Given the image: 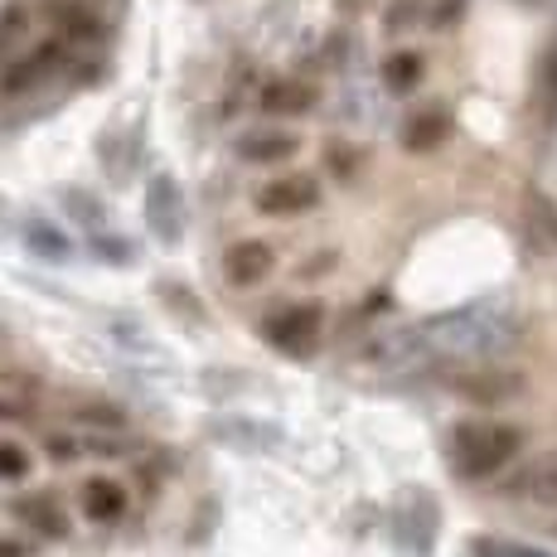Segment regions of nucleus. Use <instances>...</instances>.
Wrapping results in <instances>:
<instances>
[{"label": "nucleus", "instance_id": "1", "mask_svg": "<svg viewBox=\"0 0 557 557\" xmlns=\"http://www.w3.org/2000/svg\"><path fill=\"white\" fill-rule=\"evenodd\" d=\"M426 339H432L436 359L451 363H485V359H505L519 349V315L509 301H470L460 310L426 320Z\"/></svg>", "mask_w": 557, "mask_h": 557}, {"label": "nucleus", "instance_id": "2", "mask_svg": "<svg viewBox=\"0 0 557 557\" xmlns=\"http://www.w3.org/2000/svg\"><path fill=\"white\" fill-rule=\"evenodd\" d=\"M523 446V432L509 422H460L451 432V470L466 480H490Z\"/></svg>", "mask_w": 557, "mask_h": 557}, {"label": "nucleus", "instance_id": "3", "mask_svg": "<svg viewBox=\"0 0 557 557\" xmlns=\"http://www.w3.org/2000/svg\"><path fill=\"white\" fill-rule=\"evenodd\" d=\"M262 339L286 359H310L325 339V310L315 301H286L276 306L272 315H262Z\"/></svg>", "mask_w": 557, "mask_h": 557}, {"label": "nucleus", "instance_id": "4", "mask_svg": "<svg viewBox=\"0 0 557 557\" xmlns=\"http://www.w3.org/2000/svg\"><path fill=\"white\" fill-rule=\"evenodd\" d=\"M73 53H78V49H73L69 39H59V35H49L45 45L15 53V59L0 69V102H20V98H29V92H39L53 73L73 59Z\"/></svg>", "mask_w": 557, "mask_h": 557}, {"label": "nucleus", "instance_id": "5", "mask_svg": "<svg viewBox=\"0 0 557 557\" xmlns=\"http://www.w3.org/2000/svg\"><path fill=\"white\" fill-rule=\"evenodd\" d=\"M320 199H325V189L306 170H286V175H272L252 189V209L262 219H301V213L320 209Z\"/></svg>", "mask_w": 557, "mask_h": 557}, {"label": "nucleus", "instance_id": "6", "mask_svg": "<svg viewBox=\"0 0 557 557\" xmlns=\"http://www.w3.org/2000/svg\"><path fill=\"white\" fill-rule=\"evenodd\" d=\"M73 505L92 523V529H116V523L132 513V485L122 475H107V470H92V475L78 480L73 490Z\"/></svg>", "mask_w": 557, "mask_h": 557}, {"label": "nucleus", "instance_id": "7", "mask_svg": "<svg viewBox=\"0 0 557 557\" xmlns=\"http://www.w3.org/2000/svg\"><path fill=\"white\" fill-rule=\"evenodd\" d=\"M219 276L233 286V292H257L262 282L276 276V243H267V238L228 243L219 257Z\"/></svg>", "mask_w": 557, "mask_h": 557}, {"label": "nucleus", "instance_id": "8", "mask_svg": "<svg viewBox=\"0 0 557 557\" xmlns=\"http://www.w3.org/2000/svg\"><path fill=\"white\" fill-rule=\"evenodd\" d=\"M451 388H460L466 398H475V403H505V398H513V393H519V373L505 369L499 359H485V363H456Z\"/></svg>", "mask_w": 557, "mask_h": 557}, {"label": "nucleus", "instance_id": "9", "mask_svg": "<svg viewBox=\"0 0 557 557\" xmlns=\"http://www.w3.org/2000/svg\"><path fill=\"white\" fill-rule=\"evenodd\" d=\"M146 223H151V233L160 243H175L185 233V199H180L170 175L146 180Z\"/></svg>", "mask_w": 557, "mask_h": 557}, {"label": "nucleus", "instance_id": "10", "mask_svg": "<svg viewBox=\"0 0 557 557\" xmlns=\"http://www.w3.org/2000/svg\"><path fill=\"white\" fill-rule=\"evenodd\" d=\"M243 165H286L296 151H301V136L286 132V126H252L233 141Z\"/></svg>", "mask_w": 557, "mask_h": 557}, {"label": "nucleus", "instance_id": "11", "mask_svg": "<svg viewBox=\"0 0 557 557\" xmlns=\"http://www.w3.org/2000/svg\"><path fill=\"white\" fill-rule=\"evenodd\" d=\"M393 539H398L407 553H417V557L432 553V543H436V505L432 499L407 495L398 505V513H393Z\"/></svg>", "mask_w": 557, "mask_h": 557}, {"label": "nucleus", "instance_id": "12", "mask_svg": "<svg viewBox=\"0 0 557 557\" xmlns=\"http://www.w3.org/2000/svg\"><path fill=\"white\" fill-rule=\"evenodd\" d=\"M505 495H513V499H533V505L557 509V451H543V456L523 460V466L505 480Z\"/></svg>", "mask_w": 557, "mask_h": 557}, {"label": "nucleus", "instance_id": "13", "mask_svg": "<svg viewBox=\"0 0 557 557\" xmlns=\"http://www.w3.org/2000/svg\"><path fill=\"white\" fill-rule=\"evenodd\" d=\"M15 519L25 523L29 533H39V539H49V543H63V539H69V533H73L69 509H63V499H59V495H49V490H39V495L20 499V505H15Z\"/></svg>", "mask_w": 557, "mask_h": 557}, {"label": "nucleus", "instance_id": "14", "mask_svg": "<svg viewBox=\"0 0 557 557\" xmlns=\"http://www.w3.org/2000/svg\"><path fill=\"white\" fill-rule=\"evenodd\" d=\"M315 102H320V88L306 78H272L257 88V107L267 116H306L315 112Z\"/></svg>", "mask_w": 557, "mask_h": 557}, {"label": "nucleus", "instance_id": "15", "mask_svg": "<svg viewBox=\"0 0 557 557\" xmlns=\"http://www.w3.org/2000/svg\"><path fill=\"white\" fill-rule=\"evenodd\" d=\"M49 25H53V35L69 39L73 49H92L107 35L102 20L92 15L88 5H78V0H53V5H49Z\"/></svg>", "mask_w": 557, "mask_h": 557}, {"label": "nucleus", "instance_id": "16", "mask_svg": "<svg viewBox=\"0 0 557 557\" xmlns=\"http://www.w3.org/2000/svg\"><path fill=\"white\" fill-rule=\"evenodd\" d=\"M446 136H451V112L446 107H422L403 122V151H436Z\"/></svg>", "mask_w": 557, "mask_h": 557}, {"label": "nucleus", "instance_id": "17", "mask_svg": "<svg viewBox=\"0 0 557 557\" xmlns=\"http://www.w3.org/2000/svg\"><path fill=\"white\" fill-rule=\"evenodd\" d=\"M379 78H383V88H388L393 98H407V92L422 88V78H426V59H422L417 49H393L388 59L379 63Z\"/></svg>", "mask_w": 557, "mask_h": 557}, {"label": "nucleus", "instance_id": "18", "mask_svg": "<svg viewBox=\"0 0 557 557\" xmlns=\"http://www.w3.org/2000/svg\"><path fill=\"white\" fill-rule=\"evenodd\" d=\"M20 238H25V248L35 257H45V262H69L73 257V243L63 228H53L49 219H25V228H20Z\"/></svg>", "mask_w": 557, "mask_h": 557}, {"label": "nucleus", "instance_id": "19", "mask_svg": "<svg viewBox=\"0 0 557 557\" xmlns=\"http://www.w3.org/2000/svg\"><path fill=\"white\" fill-rule=\"evenodd\" d=\"M35 475V451L15 436H0V485H25Z\"/></svg>", "mask_w": 557, "mask_h": 557}, {"label": "nucleus", "instance_id": "20", "mask_svg": "<svg viewBox=\"0 0 557 557\" xmlns=\"http://www.w3.org/2000/svg\"><path fill=\"white\" fill-rule=\"evenodd\" d=\"M73 422L78 426H98V432H126V412L112 403H83L78 412H73Z\"/></svg>", "mask_w": 557, "mask_h": 557}, {"label": "nucleus", "instance_id": "21", "mask_svg": "<svg viewBox=\"0 0 557 557\" xmlns=\"http://www.w3.org/2000/svg\"><path fill=\"white\" fill-rule=\"evenodd\" d=\"M25 29H29V5H20V0H10L5 10H0V53H10L25 39Z\"/></svg>", "mask_w": 557, "mask_h": 557}, {"label": "nucleus", "instance_id": "22", "mask_svg": "<svg viewBox=\"0 0 557 557\" xmlns=\"http://www.w3.org/2000/svg\"><path fill=\"white\" fill-rule=\"evenodd\" d=\"M470 557H548V553L529 548V543H509V539H475L470 543Z\"/></svg>", "mask_w": 557, "mask_h": 557}, {"label": "nucleus", "instance_id": "23", "mask_svg": "<svg viewBox=\"0 0 557 557\" xmlns=\"http://www.w3.org/2000/svg\"><path fill=\"white\" fill-rule=\"evenodd\" d=\"M359 165H363V151H359V146H345V141H339V146H330V151H325V170H330V175H339V180H355Z\"/></svg>", "mask_w": 557, "mask_h": 557}, {"label": "nucleus", "instance_id": "24", "mask_svg": "<svg viewBox=\"0 0 557 557\" xmlns=\"http://www.w3.org/2000/svg\"><path fill=\"white\" fill-rule=\"evenodd\" d=\"M88 248L102 257V262H132V243L126 238H116V233H102V228H92V238H88Z\"/></svg>", "mask_w": 557, "mask_h": 557}, {"label": "nucleus", "instance_id": "25", "mask_svg": "<svg viewBox=\"0 0 557 557\" xmlns=\"http://www.w3.org/2000/svg\"><path fill=\"white\" fill-rule=\"evenodd\" d=\"M160 296H165L175 310H185L189 320H203V310H199V301H195V292L189 286H175V282H160Z\"/></svg>", "mask_w": 557, "mask_h": 557}, {"label": "nucleus", "instance_id": "26", "mask_svg": "<svg viewBox=\"0 0 557 557\" xmlns=\"http://www.w3.org/2000/svg\"><path fill=\"white\" fill-rule=\"evenodd\" d=\"M63 203H69V209H78L88 228H102V209H98V199H88L83 189H63Z\"/></svg>", "mask_w": 557, "mask_h": 557}, {"label": "nucleus", "instance_id": "27", "mask_svg": "<svg viewBox=\"0 0 557 557\" xmlns=\"http://www.w3.org/2000/svg\"><path fill=\"white\" fill-rule=\"evenodd\" d=\"M223 436H238V442H248V446H272L276 442V426H219Z\"/></svg>", "mask_w": 557, "mask_h": 557}, {"label": "nucleus", "instance_id": "28", "mask_svg": "<svg viewBox=\"0 0 557 557\" xmlns=\"http://www.w3.org/2000/svg\"><path fill=\"white\" fill-rule=\"evenodd\" d=\"M29 412H35V403L25 393H0V422H25Z\"/></svg>", "mask_w": 557, "mask_h": 557}, {"label": "nucleus", "instance_id": "29", "mask_svg": "<svg viewBox=\"0 0 557 557\" xmlns=\"http://www.w3.org/2000/svg\"><path fill=\"white\" fill-rule=\"evenodd\" d=\"M45 456H49V460H78V456H88V451H83L78 436H49V442H45Z\"/></svg>", "mask_w": 557, "mask_h": 557}, {"label": "nucleus", "instance_id": "30", "mask_svg": "<svg viewBox=\"0 0 557 557\" xmlns=\"http://www.w3.org/2000/svg\"><path fill=\"white\" fill-rule=\"evenodd\" d=\"M0 557H35V543L15 539V533H0Z\"/></svg>", "mask_w": 557, "mask_h": 557}, {"label": "nucleus", "instance_id": "31", "mask_svg": "<svg viewBox=\"0 0 557 557\" xmlns=\"http://www.w3.org/2000/svg\"><path fill=\"white\" fill-rule=\"evenodd\" d=\"M0 213H5V209H0Z\"/></svg>", "mask_w": 557, "mask_h": 557}]
</instances>
